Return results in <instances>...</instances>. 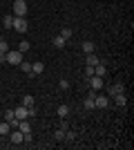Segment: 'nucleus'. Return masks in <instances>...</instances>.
Returning a JSON list of instances; mask_svg holds the SVG:
<instances>
[{"mask_svg":"<svg viewBox=\"0 0 134 150\" xmlns=\"http://www.w3.org/2000/svg\"><path fill=\"white\" fill-rule=\"evenodd\" d=\"M13 119H16L13 110H5V121H13Z\"/></svg>","mask_w":134,"mask_h":150,"instance_id":"23","label":"nucleus"},{"mask_svg":"<svg viewBox=\"0 0 134 150\" xmlns=\"http://www.w3.org/2000/svg\"><path fill=\"white\" fill-rule=\"evenodd\" d=\"M22 105H25V108L34 105V96H32V94H25V96H22Z\"/></svg>","mask_w":134,"mask_h":150,"instance_id":"18","label":"nucleus"},{"mask_svg":"<svg viewBox=\"0 0 134 150\" xmlns=\"http://www.w3.org/2000/svg\"><path fill=\"white\" fill-rule=\"evenodd\" d=\"M0 101H2V96H0Z\"/></svg>","mask_w":134,"mask_h":150,"instance_id":"31","label":"nucleus"},{"mask_svg":"<svg viewBox=\"0 0 134 150\" xmlns=\"http://www.w3.org/2000/svg\"><path fill=\"white\" fill-rule=\"evenodd\" d=\"M94 105L96 108H107L109 105V96H94Z\"/></svg>","mask_w":134,"mask_h":150,"instance_id":"8","label":"nucleus"},{"mask_svg":"<svg viewBox=\"0 0 134 150\" xmlns=\"http://www.w3.org/2000/svg\"><path fill=\"white\" fill-rule=\"evenodd\" d=\"M89 76H94V67H92V65H85V79H89Z\"/></svg>","mask_w":134,"mask_h":150,"instance_id":"27","label":"nucleus"},{"mask_svg":"<svg viewBox=\"0 0 134 150\" xmlns=\"http://www.w3.org/2000/svg\"><path fill=\"white\" fill-rule=\"evenodd\" d=\"M94 74H96V76H101V79H103V76H105V74H107V69H105V65H103V63H98V65H94Z\"/></svg>","mask_w":134,"mask_h":150,"instance_id":"11","label":"nucleus"},{"mask_svg":"<svg viewBox=\"0 0 134 150\" xmlns=\"http://www.w3.org/2000/svg\"><path fill=\"white\" fill-rule=\"evenodd\" d=\"M74 139H76V134H74V132L65 130V141H74Z\"/></svg>","mask_w":134,"mask_h":150,"instance_id":"28","label":"nucleus"},{"mask_svg":"<svg viewBox=\"0 0 134 150\" xmlns=\"http://www.w3.org/2000/svg\"><path fill=\"white\" fill-rule=\"evenodd\" d=\"M60 128H63V130H69V123H67V121L63 119V121H60Z\"/></svg>","mask_w":134,"mask_h":150,"instance_id":"29","label":"nucleus"},{"mask_svg":"<svg viewBox=\"0 0 134 150\" xmlns=\"http://www.w3.org/2000/svg\"><path fill=\"white\" fill-rule=\"evenodd\" d=\"M9 134H11V132H9ZM11 144H22V132H20V130H16L11 134Z\"/></svg>","mask_w":134,"mask_h":150,"instance_id":"14","label":"nucleus"},{"mask_svg":"<svg viewBox=\"0 0 134 150\" xmlns=\"http://www.w3.org/2000/svg\"><path fill=\"white\" fill-rule=\"evenodd\" d=\"M67 114H69V108L67 105H58V117H60V119H67Z\"/></svg>","mask_w":134,"mask_h":150,"instance_id":"16","label":"nucleus"},{"mask_svg":"<svg viewBox=\"0 0 134 150\" xmlns=\"http://www.w3.org/2000/svg\"><path fill=\"white\" fill-rule=\"evenodd\" d=\"M58 88H60V90H69V81H67V79H60Z\"/></svg>","mask_w":134,"mask_h":150,"instance_id":"26","label":"nucleus"},{"mask_svg":"<svg viewBox=\"0 0 134 150\" xmlns=\"http://www.w3.org/2000/svg\"><path fill=\"white\" fill-rule=\"evenodd\" d=\"M51 43H54V47H58V50H63L67 40H63V38H60V36H54V40H51Z\"/></svg>","mask_w":134,"mask_h":150,"instance_id":"17","label":"nucleus"},{"mask_svg":"<svg viewBox=\"0 0 134 150\" xmlns=\"http://www.w3.org/2000/svg\"><path fill=\"white\" fill-rule=\"evenodd\" d=\"M7 63L9 65H20L22 63V52H7Z\"/></svg>","mask_w":134,"mask_h":150,"instance_id":"3","label":"nucleus"},{"mask_svg":"<svg viewBox=\"0 0 134 150\" xmlns=\"http://www.w3.org/2000/svg\"><path fill=\"white\" fill-rule=\"evenodd\" d=\"M9 132H11V125H9V121H2V123H0V134H2V137H7Z\"/></svg>","mask_w":134,"mask_h":150,"instance_id":"12","label":"nucleus"},{"mask_svg":"<svg viewBox=\"0 0 134 150\" xmlns=\"http://www.w3.org/2000/svg\"><path fill=\"white\" fill-rule=\"evenodd\" d=\"M43 69H45V65H43V63H32V74H29V76L43 74Z\"/></svg>","mask_w":134,"mask_h":150,"instance_id":"10","label":"nucleus"},{"mask_svg":"<svg viewBox=\"0 0 134 150\" xmlns=\"http://www.w3.org/2000/svg\"><path fill=\"white\" fill-rule=\"evenodd\" d=\"M87 83H89V88H92V90H94V92H96V90H103V79H101V76H89V79H87Z\"/></svg>","mask_w":134,"mask_h":150,"instance_id":"4","label":"nucleus"},{"mask_svg":"<svg viewBox=\"0 0 134 150\" xmlns=\"http://www.w3.org/2000/svg\"><path fill=\"white\" fill-rule=\"evenodd\" d=\"M7 52H9V45L5 38H0V54H7Z\"/></svg>","mask_w":134,"mask_h":150,"instance_id":"21","label":"nucleus"},{"mask_svg":"<svg viewBox=\"0 0 134 150\" xmlns=\"http://www.w3.org/2000/svg\"><path fill=\"white\" fill-rule=\"evenodd\" d=\"M13 114H16V119H18V121H25V119H29V110H27L25 105L16 108V110H13Z\"/></svg>","mask_w":134,"mask_h":150,"instance_id":"5","label":"nucleus"},{"mask_svg":"<svg viewBox=\"0 0 134 150\" xmlns=\"http://www.w3.org/2000/svg\"><path fill=\"white\" fill-rule=\"evenodd\" d=\"M56 141H65V130H63V128H58V130H56Z\"/></svg>","mask_w":134,"mask_h":150,"instance_id":"24","label":"nucleus"},{"mask_svg":"<svg viewBox=\"0 0 134 150\" xmlns=\"http://www.w3.org/2000/svg\"><path fill=\"white\" fill-rule=\"evenodd\" d=\"M85 63H87V65H92V67H94V65H98V56H96V54H87V58H85Z\"/></svg>","mask_w":134,"mask_h":150,"instance_id":"13","label":"nucleus"},{"mask_svg":"<svg viewBox=\"0 0 134 150\" xmlns=\"http://www.w3.org/2000/svg\"><path fill=\"white\" fill-rule=\"evenodd\" d=\"M123 92H125L123 83H116V85H112V88L107 90V96H116V94H123Z\"/></svg>","mask_w":134,"mask_h":150,"instance_id":"7","label":"nucleus"},{"mask_svg":"<svg viewBox=\"0 0 134 150\" xmlns=\"http://www.w3.org/2000/svg\"><path fill=\"white\" fill-rule=\"evenodd\" d=\"M11 29H16L18 34H25L27 29H29V25H27V20L25 18H18V16H13V27Z\"/></svg>","mask_w":134,"mask_h":150,"instance_id":"2","label":"nucleus"},{"mask_svg":"<svg viewBox=\"0 0 134 150\" xmlns=\"http://www.w3.org/2000/svg\"><path fill=\"white\" fill-rule=\"evenodd\" d=\"M58 36L63 38V40H69V38H72V29H69V27H65V29L60 31V34H58Z\"/></svg>","mask_w":134,"mask_h":150,"instance_id":"19","label":"nucleus"},{"mask_svg":"<svg viewBox=\"0 0 134 150\" xmlns=\"http://www.w3.org/2000/svg\"><path fill=\"white\" fill-rule=\"evenodd\" d=\"M112 99H114V105L116 108H125V105H128V96H125V92L116 94V96H112Z\"/></svg>","mask_w":134,"mask_h":150,"instance_id":"6","label":"nucleus"},{"mask_svg":"<svg viewBox=\"0 0 134 150\" xmlns=\"http://www.w3.org/2000/svg\"><path fill=\"white\" fill-rule=\"evenodd\" d=\"M7 61V54H0V63H5Z\"/></svg>","mask_w":134,"mask_h":150,"instance_id":"30","label":"nucleus"},{"mask_svg":"<svg viewBox=\"0 0 134 150\" xmlns=\"http://www.w3.org/2000/svg\"><path fill=\"white\" fill-rule=\"evenodd\" d=\"M83 52L85 54H94V43H92V40H85L83 43Z\"/></svg>","mask_w":134,"mask_h":150,"instance_id":"15","label":"nucleus"},{"mask_svg":"<svg viewBox=\"0 0 134 150\" xmlns=\"http://www.w3.org/2000/svg\"><path fill=\"white\" fill-rule=\"evenodd\" d=\"M20 65H22V72H27V74H32V63L22 61V63H20Z\"/></svg>","mask_w":134,"mask_h":150,"instance_id":"25","label":"nucleus"},{"mask_svg":"<svg viewBox=\"0 0 134 150\" xmlns=\"http://www.w3.org/2000/svg\"><path fill=\"white\" fill-rule=\"evenodd\" d=\"M13 16H18V18H25L27 16V2L25 0H13Z\"/></svg>","mask_w":134,"mask_h":150,"instance_id":"1","label":"nucleus"},{"mask_svg":"<svg viewBox=\"0 0 134 150\" xmlns=\"http://www.w3.org/2000/svg\"><path fill=\"white\" fill-rule=\"evenodd\" d=\"M2 23H5V29H11V27H13V16H5Z\"/></svg>","mask_w":134,"mask_h":150,"instance_id":"20","label":"nucleus"},{"mask_svg":"<svg viewBox=\"0 0 134 150\" xmlns=\"http://www.w3.org/2000/svg\"><path fill=\"white\" fill-rule=\"evenodd\" d=\"M94 96H96V94H94V90H92V92H89V96H87V99H85V103H83V108H85V110H94Z\"/></svg>","mask_w":134,"mask_h":150,"instance_id":"9","label":"nucleus"},{"mask_svg":"<svg viewBox=\"0 0 134 150\" xmlns=\"http://www.w3.org/2000/svg\"><path fill=\"white\" fill-rule=\"evenodd\" d=\"M29 47H32V45L27 43V40H20V45H18V52H27Z\"/></svg>","mask_w":134,"mask_h":150,"instance_id":"22","label":"nucleus"}]
</instances>
